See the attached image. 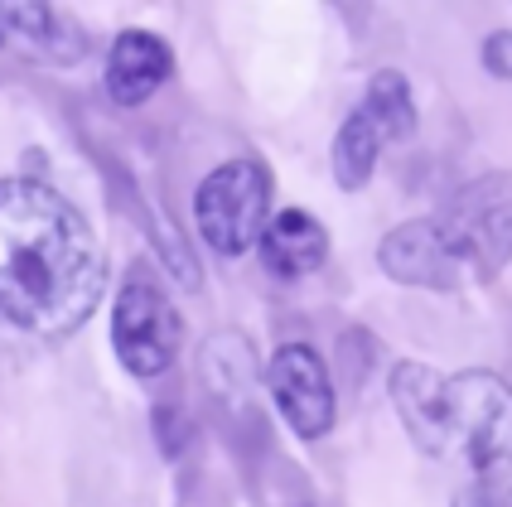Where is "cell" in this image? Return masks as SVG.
<instances>
[{"mask_svg": "<svg viewBox=\"0 0 512 507\" xmlns=\"http://www.w3.org/2000/svg\"><path fill=\"white\" fill-rule=\"evenodd\" d=\"M107 281V247L73 198L29 174L0 179V314L20 334H78Z\"/></svg>", "mask_w": 512, "mask_h": 507, "instance_id": "6da1fadb", "label": "cell"}, {"mask_svg": "<svg viewBox=\"0 0 512 507\" xmlns=\"http://www.w3.org/2000/svg\"><path fill=\"white\" fill-rule=\"evenodd\" d=\"M382 276L411 290L498 281L512 266V169L459 184L440 213L406 218L377 242Z\"/></svg>", "mask_w": 512, "mask_h": 507, "instance_id": "7a4b0ae2", "label": "cell"}, {"mask_svg": "<svg viewBox=\"0 0 512 507\" xmlns=\"http://www.w3.org/2000/svg\"><path fill=\"white\" fill-rule=\"evenodd\" d=\"M455 401V450H464L474 469V493L512 507V382L469 367L450 377Z\"/></svg>", "mask_w": 512, "mask_h": 507, "instance_id": "3957f363", "label": "cell"}, {"mask_svg": "<svg viewBox=\"0 0 512 507\" xmlns=\"http://www.w3.org/2000/svg\"><path fill=\"white\" fill-rule=\"evenodd\" d=\"M416 131V97L401 68H377L363 87V102L339 121L334 145H329V165L334 184L343 194H358L377 174V160L387 145L406 141Z\"/></svg>", "mask_w": 512, "mask_h": 507, "instance_id": "277c9868", "label": "cell"}, {"mask_svg": "<svg viewBox=\"0 0 512 507\" xmlns=\"http://www.w3.org/2000/svg\"><path fill=\"white\" fill-rule=\"evenodd\" d=\"M271 194L276 179L261 160H223L199 179L194 189V227L199 242L218 256H247L256 252L261 232L271 223Z\"/></svg>", "mask_w": 512, "mask_h": 507, "instance_id": "5b68a950", "label": "cell"}, {"mask_svg": "<svg viewBox=\"0 0 512 507\" xmlns=\"http://www.w3.org/2000/svg\"><path fill=\"white\" fill-rule=\"evenodd\" d=\"M184 348V319H179V305L170 300L165 281L136 261L121 285H116L112 300V353L116 363L126 367L131 377H165Z\"/></svg>", "mask_w": 512, "mask_h": 507, "instance_id": "8992f818", "label": "cell"}, {"mask_svg": "<svg viewBox=\"0 0 512 507\" xmlns=\"http://www.w3.org/2000/svg\"><path fill=\"white\" fill-rule=\"evenodd\" d=\"M266 392L281 421L290 425V435L300 440H324L339 421V392H334L329 363L310 343H281L266 358Z\"/></svg>", "mask_w": 512, "mask_h": 507, "instance_id": "52a82bcc", "label": "cell"}, {"mask_svg": "<svg viewBox=\"0 0 512 507\" xmlns=\"http://www.w3.org/2000/svg\"><path fill=\"white\" fill-rule=\"evenodd\" d=\"M392 406L421 454L455 450V401H450V377H440L421 358H401L392 367Z\"/></svg>", "mask_w": 512, "mask_h": 507, "instance_id": "ba28073f", "label": "cell"}, {"mask_svg": "<svg viewBox=\"0 0 512 507\" xmlns=\"http://www.w3.org/2000/svg\"><path fill=\"white\" fill-rule=\"evenodd\" d=\"M174 78V49L155 29H121L107 49L102 87L116 107H145Z\"/></svg>", "mask_w": 512, "mask_h": 507, "instance_id": "9c48e42d", "label": "cell"}, {"mask_svg": "<svg viewBox=\"0 0 512 507\" xmlns=\"http://www.w3.org/2000/svg\"><path fill=\"white\" fill-rule=\"evenodd\" d=\"M256 256H261L266 276L305 281L329 261V227L305 208H276L266 232H261V242H256Z\"/></svg>", "mask_w": 512, "mask_h": 507, "instance_id": "30bf717a", "label": "cell"}, {"mask_svg": "<svg viewBox=\"0 0 512 507\" xmlns=\"http://www.w3.org/2000/svg\"><path fill=\"white\" fill-rule=\"evenodd\" d=\"M5 15V34L25 44L29 58L68 68L87 54V34L73 15H63L58 5H0Z\"/></svg>", "mask_w": 512, "mask_h": 507, "instance_id": "8fae6325", "label": "cell"}, {"mask_svg": "<svg viewBox=\"0 0 512 507\" xmlns=\"http://www.w3.org/2000/svg\"><path fill=\"white\" fill-rule=\"evenodd\" d=\"M479 58H484L488 78L512 83V29H493V34H484V49H479Z\"/></svg>", "mask_w": 512, "mask_h": 507, "instance_id": "7c38bea8", "label": "cell"}, {"mask_svg": "<svg viewBox=\"0 0 512 507\" xmlns=\"http://www.w3.org/2000/svg\"><path fill=\"white\" fill-rule=\"evenodd\" d=\"M455 507H508V503H498V498H484V493H474V488H469V493H459V498H455Z\"/></svg>", "mask_w": 512, "mask_h": 507, "instance_id": "4fadbf2b", "label": "cell"}, {"mask_svg": "<svg viewBox=\"0 0 512 507\" xmlns=\"http://www.w3.org/2000/svg\"><path fill=\"white\" fill-rule=\"evenodd\" d=\"M5 39H10V34H5V15H0V44H5Z\"/></svg>", "mask_w": 512, "mask_h": 507, "instance_id": "5bb4252c", "label": "cell"}]
</instances>
